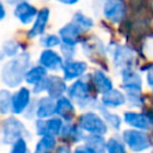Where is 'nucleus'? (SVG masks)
Returning <instances> with one entry per match:
<instances>
[{
    "label": "nucleus",
    "mask_w": 153,
    "mask_h": 153,
    "mask_svg": "<svg viewBox=\"0 0 153 153\" xmlns=\"http://www.w3.org/2000/svg\"><path fill=\"white\" fill-rule=\"evenodd\" d=\"M30 65H31V55L26 51L20 53L18 56L11 59L1 68L2 82L10 88L20 86V84L24 81L25 73L31 67Z\"/></svg>",
    "instance_id": "1"
},
{
    "label": "nucleus",
    "mask_w": 153,
    "mask_h": 153,
    "mask_svg": "<svg viewBox=\"0 0 153 153\" xmlns=\"http://www.w3.org/2000/svg\"><path fill=\"white\" fill-rule=\"evenodd\" d=\"M92 88L87 81L84 79H78L73 81L67 88V97L81 110H97L99 100L92 96Z\"/></svg>",
    "instance_id": "2"
},
{
    "label": "nucleus",
    "mask_w": 153,
    "mask_h": 153,
    "mask_svg": "<svg viewBox=\"0 0 153 153\" xmlns=\"http://www.w3.org/2000/svg\"><path fill=\"white\" fill-rule=\"evenodd\" d=\"M120 136L127 148L133 153H143L151 149L153 145V140L151 139L148 131L127 128L121 131Z\"/></svg>",
    "instance_id": "3"
},
{
    "label": "nucleus",
    "mask_w": 153,
    "mask_h": 153,
    "mask_svg": "<svg viewBox=\"0 0 153 153\" xmlns=\"http://www.w3.org/2000/svg\"><path fill=\"white\" fill-rule=\"evenodd\" d=\"M76 124L86 135L96 134V135L105 136V134H108L109 131V127L106 126L105 121L99 115V112L94 110L84 111L78 117Z\"/></svg>",
    "instance_id": "4"
},
{
    "label": "nucleus",
    "mask_w": 153,
    "mask_h": 153,
    "mask_svg": "<svg viewBox=\"0 0 153 153\" xmlns=\"http://www.w3.org/2000/svg\"><path fill=\"white\" fill-rule=\"evenodd\" d=\"M2 142L5 145H12L19 139H25L29 135L25 124L14 116L6 118L1 124Z\"/></svg>",
    "instance_id": "5"
},
{
    "label": "nucleus",
    "mask_w": 153,
    "mask_h": 153,
    "mask_svg": "<svg viewBox=\"0 0 153 153\" xmlns=\"http://www.w3.org/2000/svg\"><path fill=\"white\" fill-rule=\"evenodd\" d=\"M102 12L106 20L112 24H120L127 16V5L124 0H104Z\"/></svg>",
    "instance_id": "6"
},
{
    "label": "nucleus",
    "mask_w": 153,
    "mask_h": 153,
    "mask_svg": "<svg viewBox=\"0 0 153 153\" xmlns=\"http://www.w3.org/2000/svg\"><path fill=\"white\" fill-rule=\"evenodd\" d=\"M65 122L57 116H53L47 120H36L35 121V131L36 134L42 136H60Z\"/></svg>",
    "instance_id": "7"
},
{
    "label": "nucleus",
    "mask_w": 153,
    "mask_h": 153,
    "mask_svg": "<svg viewBox=\"0 0 153 153\" xmlns=\"http://www.w3.org/2000/svg\"><path fill=\"white\" fill-rule=\"evenodd\" d=\"M112 62L116 68H133L135 63V51L129 45H117L112 50Z\"/></svg>",
    "instance_id": "8"
},
{
    "label": "nucleus",
    "mask_w": 153,
    "mask_h": 153,
    "mask_svg": "<svg viewBox=\"0 0 153 153\" xmlns=\"http://www.w3.org/2000/svg\"><path fill=\"white\" fill-rule=\"evenodd\" d=\"M122 120H123V123H126L131 129L148 131L152 128L151 120L146 112L135 111V110H127L123 112Z\"/></svg>",
    "instance_id": "9"
},
{
    "label": "nucleus",
    "mask_w": 153,
    "mask_h": 153,
    "mask_svg": "<svg viewBox=\"0 0 153 153\" xmlns=\"http://www.w3.org/2000/svg\"><path fill=\"white\" fill-rule=\"evenodd\" d=\"M122 90L124 93H140L142 92V78L133 68L121 71Z\"/></svg>",
    "instance_id": "10"
},
{
    "label": "nucleus",
    "mask_w": 153,
    "mask_h": 153,
    "mask_svg": "<svg viewBox=\"0 0 153 153\" xmlns=\"http://www.w3.org/2000/svg\"><path fill=\"white\" fill-rule=\"evenodd\" d=\"M38 63L47 71L59 72V71H62L65 60L62 59L61 54H59L54 49H43L39 54Z\"/></svg>",
    "instance_id": "11"
},
{
    "label": "nucleus",
    "mask_w": 153,
    "mask_h": 153,
    "mask_svg": "<svg viewBox=\"0 0 153 153\" xmlns=\"http://www.w3.org/2000/svg\"><path fill=\"white\" fill-rule=\"evenodd\" d=\"M31 103H32L31 102V91L27 87L22 86L12 94L11 112L14 115L25 114V111L31 105Z\"/></svg>",
    "instance_id": "12"
},
{
    "label": "nucleus",
    "mask_w": 153,
    "mask_h": 153,
    "mask_svg": "<svg viewBox=\"0 0 153 153\" xmlns=\"http://www.w3.org/2000/svg\"><path fill=\"white\" fill-rule=\"evenodd\" d=\"M87 71V63L81 60H71V61H65L63 67H62V73H63V79L66 81H75L80 79L85 72Z\"/></svg>",
    "instance_id": "13"
},
{
    "label": "nucleus",
    "mask_w": 153,
    "mask_h": 153,
    "mask_svg": "<svg viewBox=\"0 0 153 153\" xmlns=\"http://www.w3.org/2000/svg\"><path fill=\"white\" fill-rule=\"evenodd\" d=\"M100 105H103L104 108L111 110V109H118L123 105H126L127 99H126V93L120 90V88H112L110 91H108L106 93L100 96L99 99Z\"/></svg>",
    "instance_id": "14"
},
{
    "label": "nucleus",
    "mask_w": 153,
    "mask_h": 153,
    "mask_svg": "<svg viewBox=\"0 0 153 153\" xmlns=\"http://www.w3.org/2000/svg\"><path fill=\"white\" fill-rule=\"evenodd\" d=\"M67 81L55 74L48 75L47 76V90L45 92L48 93V96L53 99H59L61 97L65 96V93H67Z\"/></svg>",
    "instance_id": "15"
},
{
    "label": "nucleus",
    "mask_w": 153,
    "mask_h": 153,
    "mask_svg": "<svg viewBox=\"0 0 153 153\" xmlns=\"http://www.w3.org/2000/svg\"><path fill=\"white\" fill-rule=\"evenodd\" d=\"M55 104L56 100L49 96L38 98L35 102V116L38 120H47L55 116Z\"/></svg>",
    "instance_id": "16"
},
{
    "label": "nucleus",
    "mask_w": 153,
    "mask_h": 153,
    "mask_svg": "<svg viewBox=\"0 0 153 153\" xmlns=\"http://www.w3.org/2000/svg\"><path fill=\"white\" fill-rule=\"evenodd\" d=\"M55 116L63 120V122H72L75 116V104L67 96L56 99Z\"/></svg>",
    "instance_id": "17"
},
{
    "label": "nucleus",
    "mask_w": 153,
    "mask_h": 153,
    "mask_svg": "<svg viewBox=\"0 0 153 153\" xmlns=\"http://www.w3.org/2000/svg\"><path fill=\"white\" fill-rule=\"evenodd\" d=\"M37 13H38L37 8L29 1H24V2L16 5L14 10H13V14L16 16V18L24 25L32 23L36 18Z\"/></svg>",
    "instance_id": "18"
},
{
    "label": "nucleus",
    "mask_w": 153,
    "mask_h": 153,
    "mask_svg": "<svg viewBox=\"0 0 153 153\" xmlns=\"http://www.w3.org/2000/svg\"><path fill=\"white\" fill-rule=\"evenodd\" d=\"M49 17H50V10L47 7H43L38 11L33 24L31 26V29L27 31V36L29 38H35L37 36H42L45 31L47 24L49 22Z\"/></svg>",
    "instance_id": "19"
},
{
    "label": "nucleus",
    "mask_w": 153,
    "mask_h": 153,
    "mask_svg": "<svg viewBox=\"0 0 153 153\" xmlns=\"http://www.w3.org/2000/svg\"><path fill=\"white\" fill-rule=\"evenodd\" d=\"M80 33H81V30L73 22L65 24L59 30V36L61 38V43L66 44V45H72V47H76V44L79 42Z\"/></svg>",
    "instance_id": "20"
},
{
    "label": "nucleus",
    "mask_w": 153,
    "mask_h": 153,
    "mask_svg": "<svg viewBox=\"0 0 153 153\" xmlns=\"http://www.w3.org/2000/svg\"><path fill=\"white\" fill-rule=\"evenodd\" d=\"M91 80H92V84H93L94 88L100 94H104L108 91H110V90L114 88L112 79L104 71H102V69H94L92 72Z\"/></svg>",
    "instance_id": "21"
},
{
    "label": "nucleus",
    "mask_w": 153,
    "mask_h": 153,
    "mask_svg": "<svg viewBox=\"0 0 153 153\" xmlns=\"http://www.w3.org/2000/svg\"><path fill=\"white\" fill-rule=\"evenodd\" d=\"M60 137L65 140H69L72 142H84L85 139V133L78 127L76 123L73 122H65L62 130L60 133Z\"/></svg>",
    "instance_id": "22"
},
{
    "label": "nucleus",
    "mask_w": 153,
    "mask_h": 153,
    "mask_svg": "<svg viewBox=\"0 0 153 153\" xmlns=\"http://www.w3.org/2000/svg\"><path fill=\"white\" fill-rule=\"evenodd\" d=\"M97 111H98L99 115L103 117V120L105 121L106 126H108L110 129H112V130H115V131H118V130L122 128L123 120H122V117H121L118 114L112 112L111 110L104 108L103 105H100V103H99V105H98V108H97Z\"/></svg>",
    "instance_id": "23"
},
{
    "label": "nucleus",
    "mask_w": 153,
    "mask_h": 153,
    "mask_svg": "<svg viewBox=\"0 0 153 153\" xmlns=\"http://www.w3.org/2000/svg\"><path fill=\"white\" fill-rule=\"evenodd\" d=\"M48 76V71L45 68H43L42 66L37 65V66H31L27 72L25 73V78L24 81L29 85L35 86L36 84L41 82L42 80H44Z\"/></svg>",
    "instance_id": "24"
},
{
    "label": "nucleus",
    "mask_w": 153,
    "mask_h": 153,
    "mask_svg": "<svg viewBox=\"0 0 153 153\" xmlns=\"http://www.w3.org/2000/svg\"><path fill=\"white\" fill-rule=\"evenodd\" d=\"M82 143H85L97 153H106V140L103 135H85Z\"/></svg>",
    "instance_id": "25"
},
{
    "label": "nucleus",
    "mask_w": 153,
    "mask_h": 153,
    "mask_svg": "<svg viewBox=\"0 0 153 153\" xmlns=\"http://www.w3.org/2000/svg\"><path fill=\"white\" fill-rule=\"evenodd\" d=\"M57 139L55 136H42L35 145L33 153H53L56 149Z\"/></svg>",
    "instance_id": "26"
},
{
    "label": "nucleus",
    "mask_w": 153,
    "mask_h": 153,
    "mask_svg": "<svg viewBox=\"0 0 153 153\" xmlns=\"http://www.w3.org/2000/svg\"><path fill=\"white\" fill-rule=\"evenodd\" d=\"M72 22L81 30V32H86L88 30H91L93 26H94V22L92 18H90L88 16H86L85 13L78 11L73 14V18H72Z\"/></svg>",
    "instance_id": "27"
},
{
    "label": "nucleus",
    "mask_w": 153,
    "mask_h": 153,
    "mask_svg": "<svg viewBox=\"0 0 153 153\" xmlns=\"http://www.w3.org/2000/svg\"><path fill=\"white\" fill-rule=\"evenodd\" d=\"M106 153H128V148L121 136H110L106 140Z\"/></svg>",
    "instance_id": "28"
},
{
    "label": "nucleus",
    "mask_w": 153,
    "mask_h": 153,
    "mask_svg": "<svg viewBox=\"0 0 153 153\" xmlns=\"http://www.w3.org/2000/svg\"><path fill=\"white\" fill-rule=\"evenodd\" d=\"M19 49L20 45L17 41L14 39H8L2 44L1 51H0V60H2L4 57H16L19 55Z\"/></svg>",
    "instance_id": "29"
},
{
    "label": "nucleus",
    "mask_w": 153,
    "mask_h": 153,
    "mask_svg": "<svg viewBox=\"0 0 153 153\" xmlns=\"http://www.w3.org/2000/svg\"><path fill=\"white\" fill-rule=\"evenodd\" d=\"M12 93L8 90H0V114L6 115L11 112Z\"/></svg>",
    "instance_id": "30"
},
{
    "label": "nucleus",
    "mask_w": 153,
    "mask_h": 153,
    "mask_svg": "<svg viewBox=\"0 0 153 153\" xmlns=\"http://www.w3.org/2000/svg\"><path fill=\"white\" fill-rule=\"evenodd\" d=\"M126 99L129 108L131 109H141L145 105V97L142 92L140 93H126Z\"/></svg>",
    "instance_id": "31"
},
{
    "label": "nucleus",
    "mask_w": 153,
    "mask_h": 153,
    "mask_svg": "<svg viewBox=\"0 0 153 153\" xmlns=\"http://www.w3.org/2000/svg\"><path fill=\"white\" fill-rule=\"evenodd\" d=\"M41 44L43 45L44 49H53L55 47L61 45V38L59 35H54V33L43 35L41 37Z\"/></svg>",
    "instance_id": "32"
},
{
    "label": "nucleus",
    "mask_w": 153,
    "mask_h": 153,
    "mask_svg": "<svg viewBox=\"0 0 153 153\" xmlns=\"http://www.w3.org/2000/svg\"><path fill=\"white\" fill-rule=\"evenodd\" d=\"M10 153H30L29 146H27V141L25 139L17 140L16 142H13L11 145Z\"/></svg>",
    "instance_id": "33"
},
{
    "label": "nucleus",
    "mask_w": 153,
    "mask_h": 153,
    "mask_svg": "<svg viewBox=\"0 0 153 153\" xmlns=\"http://www.w3.org/2000/svg\"><path fill=\"white\" fill-rule=\"evenodd\" d=\"M60 51H61V56H62V59L65 61H71V60H74V56H75V53H76V48L61 43Z\"/></svg>",
    "instance_id": "34"
},
{
    "label": "nucleus",
    "mask_w": 153,
    "mask_h": 153,
    "mask_svg": "<svg viewBox=\"0 0 153 153\" xmlns=\"http://www.w3.org/2000/svg\"><path fill=\"white\" fill-rule=\"evenodd\" d=\"M141 71L146 72V84L151 90H153V63L145 66V68H141Z\"/></svg>",
    "instance_id": "35"
},
{
    "label": "nucleus",
    "mask_w": 153,
    "mask_h": 153,
    "mask_svg": "<svg viewBox=\"0 0 153 153\" xmlns=\"http://www.w3.org/2000/svg\"><path fill=\"white\" fill-rule=\"evenodd\" d=\"M73 153H97V152H94L92 148H90L85 143H80V145H76V147L73 149Z\"/></svg>",
    "instance_id": "36"
},
{
    "label": "nucleus",
    "mask_w": 153,
    "mask_h": 153,
    "mask_svg": "<svg viewBox=\"0 0 153 153\" xmlns=\"http://www.w3.org/2000/svg\"><path fill=\"white\" fill-rule=\"evenodd\" d=\"M55 153H73V151L69 148L68 145H61V146L56 147Z\"/></svg>",
    "instance_id": "37"
},
{
    "label": "nucleus",
    "mask_w": 153,
    "mask_h": 153,
    "mask_svg": "<svg viewBox=\"0 0 153 153\" xmlns=\"http://www.w3.org/2000/svg\"><path fill=\"white\" fill-rule=\"evenodd\" d=\"M56 1L57 2H61L63 5H68V6H73V5H75V4L79 2V0H56Z\"/></svg>",
    "instance_id": "38"
},
{
    "label": "nucleus",
    "mask_w": 153,
    "mask_h": 153,
    "mask_svg": "<svg viewBox=\"0 0 153 153\" xmlns=\"http://www.w3.org/2000/svg\"><path fill=\"white\" fill-rule=\"evenodd\" d=\"M5 16H6V10H5L4 4L0 1V20H2L5 18Z\"/></svg>",
    "instance_id": "39"
},
{
    "label": "nucleus",
    "mask_w": 153,
    "mask_h": 153,
    "mask_svg": "<svg viewBox=\"0 0 153 153\" xmlns=\"http://www.w3.org/2000/svg\"><path fill=\"white\" fill-rule=\"evenodd\" d=\"M10 5H18L20 2H24V1H27V0H6Z\"/></svg>",
    "instance_id": "40"
},
{
    "label": "nucleus",
    "mask_w": 153,
    "mask_h": 153,
    "mask_svg": "<svg viewBox=\"0 0 153 153\" xmlns=\"http://www.w3.org/2000/svg\"><path fill=\"white\" fill-rule=\"evenodd\" d=\"M147 115H148V117H149V120H151V124H152V128H153V114H151V112H146Z\"/></svg>",
    "instance_id": "41"
},
{
    "label": "nucleus",
    "mask_w": 153,
    "mask_h": 153,
    "mask_svg": "<svg viewBox=\"0 0 153 153\" xmlns=\"http://www.w3.org/2000/svg\"><path fill=\"white\" fill-rule=\"evenodd\" d=\"M94 1H104V0H94Z\"/></svg>",
    "instance_id": "42"
},
{
    "label": "nucleus",
    "mask_w": 153,
    "mask_h": 153,
    "mask_svg": "<svg viewBox=\"0 0 153 153\" xmlns=\"http://www.w3.org/2000/svg\"><path fill=\"white\" fill-rule=\"evenodd\" d=\"M149 153H153V149H151V152H149Z\"/></svg>",
    "instance_id": "43"
},
{
    "label": "nucleus",
    "mask_w": 153,
    "mask_h": 153,
    "mask_svg": "<svg viewBox=\"0 0 153 153\" xmlns=\"http://www.w3.org/2000/svg\"><path fill=\"white\" fill-rule=\"evenodd\" d=\"M152 7H153V1H152Z\"/></svg>",
    "instance_id": "44"
},
{
    "label": "nucleus",
    "mask_w": 153,
    "mask_h": 153,
    "mask_svg": "<svg viewBox=\"0 0 153 153\" xmlns=\"http://www.w3.org/2000/svg\"><path fill=\"white\" fill-rule=\"evenodd\" d=\"M152 93H153V90H152Z\"/></svg>",
    "instance_id": "45"
}]
</instances>
